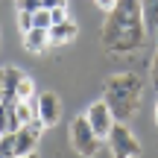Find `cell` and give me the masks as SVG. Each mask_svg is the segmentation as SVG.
<instances>
[{"label": "cell", "mask_w": 158, "mask_h": 158, "mask_svg": "<svg viewBox=\"0 0 158 158\" xmlns=\"http://www.w3.org/2000/svg\"><path fill=\"white\" fill-rule=\"evenodd\" d=\"M79 35V27L73 21H62V23H53L50 27V44H68V41H73Z\"/></svg>", "instance_id": "9"}, {"label": "cell", "mask_w": 158, "mask_h": 158, "mask_svg": "<svg viewBox=\"0 0 158 158\" xmlns=\"http://www.w3.org/2000/svg\"><path fill=\"white\" fill-rule=\"evenodd\" d=\"M59 114H62V102H59V97L53 94V91L38 94V100H35V117H38L47 129L59 123Z\"/></svg>", "instance_id": "6"}, {"label": "cell", "mask_w": 158, "mask_h": 158, "mask_svg": "<svg viewBox=\"0 0 158 158\" xmlns=\"http://www.w3.org/2000/svg\"><path fill=\"white\" fill-rule=\"evenodd\" d=\"M141 91H143V82H141L138 73H117L106 82L102 100L111 108L117 123H126L129 117L138 114V108H141Z\"/></svg>", "instance_id": "2"}, {"label": "cell", "mask_w": 158, "mask_h": 158, "mask_svg": "<svg viewBox=\"0 0 158 158\" xmlns=\"http://www.w3.org/2000/svg\"><path fill=\"white\" fill-rule=\"evenodd\" d=\"M18 158H38V152H27V155H18Z\"/></svg>", "instance_id": "22"}, {"label": "cell", "mask_w": 158, "mask_h": 158, "mask_svg": "<svg viewBox=\"0 0 158 158\" xmlns=\"http://www.w3.org/2000/svg\"><path fill=\"white\" fill-rule=\"evenodd\" d=\"M102 47L108 53H132L143 44L147 27L141 15V0H117L102 23Z\"/></svg>", "instance_id": "1"}, {"label": "cell", "mask_w": 158, "mask_h": 158, "mask_svg": "<svg viewBox=\"0 0 158 158\" xmlns=\"http://www.w3.org/2000/svg\"><path fill=\"white\" fill-rule=\"evenodd\" d=\"M21 79H23V73L18 68H3V100L0 102H6V106H15L18 102V85H21Z\"/></svg>", "instance_id": "7"}, {"label": "cell", "mask_w": 158, "mask_h": 158, "mask_svg": "<svg viewBox=\"0 0 158 158\" xmlns=\"http://www.w3.org/2000/svg\"><path fill=\"white\" fill-rule=\"evenodd\" d=\"M70 143H73V149L82 158H94L97 152H100V138H97V132L91 129L88 117H76L73 126H70Z\"/></svg>", "instance_id": "3"}, {"label": "cell", "mask_w": 158, "mask_h": 158, "mask_svg": "<svg viewBox=\"0 0 158 158\" xmlns=\"http://www.w3.org/2000/svg\"><path fill=\"white\" fill-rule=\"evenodd\" d=\"M32 27H41V29H50V27H53V18H50V9H35V12H32Z\"/></svg>", "instance_id": "13"}, {"label": "cell", "mask_w": 158, "mask_h": 158, "mask_svg": "<svg viewBox=\"0 0 158 158\" xmlns=\"http://www.w3.org/2000/svg\"><path fill=\"white\" fill-rule=\"evenodd\" d=\"M155 123H158V108H155Z\"/></svg>", "instance_id": "23"}, {"label": "cell", "mask_w": 158, "mask_h": 158, "mask_svg": "<svg viewBox=\"0 0 158 158\" xmlns=\"http://www.w3.org/2000/svg\"><path fill=\"white\" fill-rule=\"evenodd\" d=\"M141 15H143L147 32L158 35V0H141Z\"/></svg>", "instance_id": "10"}, {"label": "cell", "mask_w": 158, "mask_h": 158, "mask_svg": "<svg viewBox=\"0 0 158 158\" xmlns=\"http://www.w3.org/2000/svg\"><path fill=\"white\" fill-rule=\"evenodd\" d=\"M15 9L18 12H35V9H41V0H15Z\"/></svg>", "instance_id": "15"}, {"label": "cell", "mask_w": 158, "mask_h": 158, "mask_svg": "<svg viewBox=\"0 0 158 158\" xmlns=\"http://www.w3.org/2000/svg\"><path fill=\"white\" fill-rule=\"evenodd\" d=\"M50 18H53V23L68 21V6H56V9H50Z\"/></svg>", "instance_id": "17"}, {"label": "cell", "mask_w": 158, "mask_h": 158, "mask_svg": "<svg viewBox=\"0 0 158 158\" xmlns=\"http://www.w3.org/2000/svg\"><path fill=\"white\" fill-rule=\"evenodd\" d=\"M32 79H29V76H23L21 79V85H18V100H29V97H32Z\"/></svg>", "instance_id": "14"}, {"label": "cell", "mask_w": 158, "mask_h": 158, "mask_svg": "<svg viewBox=\"0 0 158 158\" xmlns=\"http://www.w3.org/2000/svg\"><path fill=\"white\" fill-rule=\"evenodd\" d=\"M152 85L158 88V53H155V59H152Z\"/></svg>", "instance_id": "20"}, {"label": "cell", "mask_w": 158, "mask_h": 158, "mask_svg": "<svg viewBox=\"0 0 158 158\" xmlns=\"http://www.w3.org/2000/svg\"><path fill=\"white\" fill-rule=\"evenodd\" d=\"M0 158H18L15 132H9V135H0Z\"/></svg>", "instance_id": "12"}, {"label": "cell", "mask_w": 158, "mask_h": 158, "mask_svg": "<svg viewBox=\"0 0 158 158\" xmlns=\"http://www.w3.org/2000/svg\"><path fill=\"white\" fill-rule=\"evenodd\" d=\"M23 47L29 53H41L50 47V29H41V27H32L29 32H23Z\"/></svg>", "instance_id": "8"}, {"label": "cell", "mask_w": 158, "mask_h": 158, "mask_svg": "<svg viewBox=\"0 0 158 158\" xmlns=\"http://www.w3.org/2000/svg\"><path fill=\"white\" fill-rule=\"evenodd\" d=\"M18 23H21L23 32H29L32 29V12H18Z\"/></svg>", "instance_id": "16"}, {"label": "cell", "mask_w": 158, "mask_h": 158, "mask_svg": "<svg viewBox=\"0 0 158 158\" xmlns=\"http://www.w3.org/2000/svg\"><path fill=\"white\" fill-rule=\"evenodd\" d=\"M85 117H88L91 129L97 132V138H100V141H106V138L111 135V126L117 123V120H114V114H111V108L106 106V100L94 102V106H91L88 111H85Z\"/></svg>", "instance_id": "5"}, {"label": "cell", "mask_w": 158, "mask_h": 158, "mask_svg": "<svg viewBox=\"0 0 158 158\" xmlns=\"http://www.w3.org/2000/svg\"><path fill=\"white\" fill-rule=\"evenodd\" d=\"M114 3H117V0H97V6H100V9H106V12H111Z\"/></svg>", "instance_id": "19"}, {"label": "cell", "mask_w": 158, "mask_h": 158, "mask_svg": "<svg viewBox=\"0 0 158 158\" xmlns=\"http://www.w3.org/2000/svg\"><path fill=\"white\" fill-rule=\"evenodd\" d=\"M56 6H68V0H41V9H56Z\"/></svg>", "instance_id": "18"}, {"label": "cell", "mask_w": 158, "mask_h": 158, "mask_svg": "<svg viewBox=\"0 0 158 158\" xmlns=\"http://www.w3.org/2000/svg\"><path fill=\"white\" fill-rule=\"evenodd\" d=\"M0 100H3V70H0Z\"/></svg>", "instance_id": "21"}, {"label": "cell", "mask_w": 158, "mask_h": 158, "mask_svg": "<svg viewBox=\"0 0 158 158\" xmlns=\"http://www.w3.org/2000/svg\"><path fill=\"white\" fill-rule=\"evenodd\" d=\"M106 141L111 143L114 158H138V155H141V143H138V138L132 135L123 123H114L111 126V135H108Z\"/></svg>", "instance_id": "4"}, {"label": "cell", "mask_w": 158, "mask_h": 158, "mask_svg": "<svg viewBox=\"0 0 158 158\" xmlns=\"http://www.w3.org/2000/svg\"><path fill=\"white\" fill-rule=\"evenodd\" d=\"M18 117H15V106H6L0 102V135H9V132H18Z\"/></svg>", "instance_id": "11"}]
</instances>
